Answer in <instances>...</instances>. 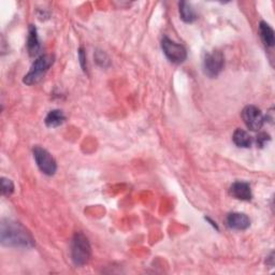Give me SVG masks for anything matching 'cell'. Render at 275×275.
<instances>
[{
	"label": "cell",
	"instance_id": "6da1fadb",
	"mask_svg": "<svg viewBox=\"0 0 275 275\" xmlns=\"http://www.w3.org/2000/svg\"><path fill=\"white\" fill-rule=\"evenodd\" d=\"M2 244L7 247L31 248L35 245L34 239L26 228L12 219H4L0 229Z\"/></svg>",
	"mask_w": 275,
	"mask_h": 275
},
{
	"label": "cell",
	"instance_id": "7a4b0ae2",
	"mask_svg": "<svg viewBox=\"0 0 275 275\" xmlns=\"http://www.w3.org/2000/svg\"><path fill=\"white\" fill-rule=\"evenodd\" d=\"M92 256V247L87 237L82 232H76L71 242V258L76 267L86 265Z\"/></svg>",
	"mask_w": 275,
	"mask_h": 275
},
{
	"label": "cell",
	"instance_id": "3957f363",
	"mask_svg": "<svg viewBox=\"0 0 275 275\" xmlns=\"http://www.w3.org/2000/svg\"><path fill=\"white\" fill-rule=\"evenodd\" d=\"M54 62V57L52 55H42L38 57L32 64L29 72L24 76L23 82L27 85H34L39 83L43 76L46 75L48 70Z\"/></svg>",
	"mask_w": 275,
	"mask_h": 275
},
{
	"label": "cell",
	"instance_id": "277c9868",
	"mask_svg": "<svg viewBox=\"0 0 275 275\" xmlns=\"http://www.w3.org/2000/svg\"><path fill=\"white\" fill-rule=\"evenodd\" d=\"M32 153H34L37 166L42 173L49 175V177H52V175L56 173L57 163L46 149L41 146H35L34 150H32Z\"/></svg>",
	"mask_w": 275,
	"mask_h": 275
},
{
	"label": "cell",
	"instance_id": "5b68a950",
	"mask_svg": "<svg viewBox=\"0 0 275 275\" xmlns=\"http://www.w3.org/2000/svg\"><path fill=\"white\" fill-rule=\"evenodd\" d=\"M225 66V57L222 52L213 51L207 53L203 60V70L208 78H216Z\"/></svg>",
	"mask_w": 275,
	"mask_h": 275
},
{
	"label": "cell",
	"instance_id": "8992f818",
	"mask_svg": "<svg viewBox=\"0 0 275 275\" xmlns=\"http://www.w3.org/2000/svg\"><path fill=\"white\" fill-rule=\"evenodd\" d=\"M161 49L166 57L173 64H182L187 58L186 49L167 37L161 41Z\"/></svg>",
	"mask_w": 275,
	"mask_h": 275
},
{
	"label": "cell",
	"instance_id": "52a82bcc",
	"mask_svg": "<svg viewBox=\"0 0 275 275\" xmlns=\"http://www.w3.org/2000/svg\"><path fill=\"white\" fill-rule=\"evenodd\" d=\"M242 118H243L246 127L252 131H258L265 123V117L255 105L245 107L242 111Z\"/></svg>",
	"mask_w": 275,
	"mask_h": 275
},
{
	"label": "cell",
	"instance_id": "ba28073f",
	"mask_svg": "<svg viewBox=\"0 0 275 275\" xmlns=\"http://www.w3.org/2000/svg\"><path fill=\"white\" fill-rule=\"evenodd\" d=\"M230 195L238 200L249 201L251 199L250 186L246 182H236L230 187Z\"/></svg>",
	"mask_w": 275,
	"mask_h": 275
},
{
	"label": "cell",
	"instance_id": "9c48e42d",
	"mask_svg": "<svg viewBox=\"0 0 275 275\" xmlns=\"http://www.w3.org/2000/svg\"><path fill=\"white\" fill-rule=\"evenodd\" d=\"M227 225L235 230H245L250 226V219L243 213H230L227 217Z\"/></svg>",
	"mask_w": 275,
	"mask_h": 275
},
{
	"label": "cell",
	"instance_id": "30bf717a",
	"mask_svg": "<svg viewBox=\"0 0 275 275\" xmlns=\"http://www.w3.org/2000/svg\"><path fill=\"white\" fill-rule=\"evenodd\" d=\"M27 50H28L29 55L32 57L37 56L41 50L37 29L35 26H32V25H30V27H29V35H28V39H27Z\"/></svg>",
	"mask_w": 275,
	"mask_h": 275
},
{
	"label": "cell",
	"instance_id": "8fae6325",
	"mask_svg": "<svg viewBox=\"0 0 275 275\" xmlns=\"http://www.w3.org/2000/svg\"><path fill=\"white\" fill-rule=\"evenodd\" d=\"M259 30L263 43H265L267 47L272 48L275 45V37L272 27L268 23H266V22L262 20L259 24Z\"/></svg>",
	"mask_w": 275,
	"mask_h": 275
},
{
	"label": "cell",
	"instance_id": "7c38bea8",
	"mask_svg": "<svg viewBox=\"0 0 275 275\" xmlns=\"http://www.w3.org/2000/svg\"><path fill=\"white\" fill-rule=\"evenodd\" d=\"M232 140L235 144L239 147L247 149L250 147V145L252 144V138L249 136L247 131L243 129H237L234 134Z\"/></svg>",
	"mask_w": 275,
	"mask_h": 275
},
{
	"label": "cell",
	"instance_id": "4fadbf2b",
	"mask_svg": "<svg viewBox=\"0 0 275 275\" xmlns=\"http://www.w3.org/2000/svg\"><path fill=\"white\" fill-rule=\"evenodd\" d=\"M179 10H180V16L182 20H184L185 23H193L197 19V13L193 6L186 2H181L179 4Z\"/></svg>",
	"mask_w": 275,
	"mask_h": 275
},
{
	"label": "cell",
	"instance_id": "5bb4252c",
	"mask_svg": "<svg viewBox=\"0 0 275 275\" xmlns=\"http://www.w3.org/2000/svg\"><path fill=\"white\" fill-rule=\"evenodd\" d=\"M65 120L66 116L62 111H60V110H53L46 117V125L48 127L55 128L62 125Z\"/></svg>",
	"mask_w": 275,
	"mask_h": 275
},
{
	"label": "cell",
	"instance_id": "9a60e30c",
	"mask_svg": "<svg viewBox=\"0 0 275 275\" xmlns=\"http://www.w3.org/2000/svg\"><path fill=\"white\" fill-rule=\"evenodd\" d=\"M14 192V184L12 181L3 178L2 179V193L4 196H10Z\"/></svg>",
	"mask_w": 275,
	"mask_h": 275
},
{
	"label": "cell",
	"instance_id": "2e32d148",
	"mask_svg": "<svg viewBox=\"0 0 275 275\" xmlns=\"http://www.w3.org/2000/svg\"><path fill=\"white\" fill-rule=\"evenodd\" d=\"M271 140L270 136L266 133H261L257 136V139H256V143H257V145L259 147H263L266 144H267V142H269Z\"/></svg>",
	"mask_w": 275,
	"mask_h": 275
},
{
	"label": "cell",
	"instance_id": "e0dca14e",
	"mask_svg": "<svg viewBox=\"0 0 275 275\" xmlns=\"http://www.w3.org/2000/svg\"><path fill=\"white\" fill-rule=\"evenodd\" d=\"M95 58H96V61H97L99 65H100L101 67H105V66H107L105 62L109 65V59L107 58L105 54H104L103 52H97V53H96Z\"/></svg>",
	"mask_w": 275,
	"mask_h": 275
},
{
	"label": "cell",
	"instance_id": "ac0fdd59",
	"mask_svg": "<svg viewBox=\"0 0 275 275\" xmlns=\"http://www.w3.org/2000/svg\"><path fill=\"white\" fill-rule=\"evenodd\" d=\"M79 59H80V64H81V67L84 71L87 70V67H86V56H85V53H84V50L83 48H81L79 50Z\"/></svg>",
	"mask_w": 275,
	"mask_h": 275
}]
</instances>
